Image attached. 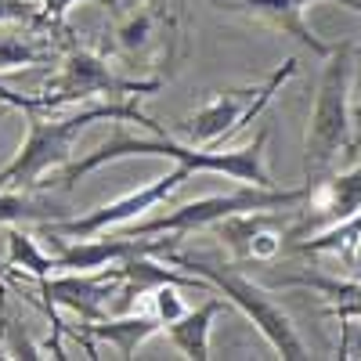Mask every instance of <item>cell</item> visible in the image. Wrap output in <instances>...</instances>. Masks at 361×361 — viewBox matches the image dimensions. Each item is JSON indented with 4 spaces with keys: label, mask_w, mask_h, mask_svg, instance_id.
I'll return each instance as SVG.
<instances>
[{
    "label": "cell",
    "mask_w": 361,
    "mask_h": 361,
    "mask_svg": "<svg viewBox=\"0 0 361 361\" xmlns=\"http://www.w3.org/2000/svg\"><path fill=\"white\" fill-rule=\"evenodd\" d=\"M69 4H76V0H44V8L51 11V18H62ZM94 4H105V8H112V0H94Z\"/></svg>",
    "instance_id": "obj_19"
},
{
    "label": "cell",
    "mask_w": 361,
    "mask_h": 361,
    "mask_svg": "<svg viewBox=\"0 0 361 361\" xmlns=\"http://www.w3.org/2000/svg\"><path fill=\"white\" fill-rule=\"evenodd\" d=\"M159 80H119L109 73V66L102 62L98 54L90 51H73L62 66V76L51 83V102L54 109L66 102H80V98H98V94H119V90H130V94H148L156 90Z\"/></svg>",
    "instance_id": "obj_8"
},
{
    "label": "cell",
    "mask_w": 361,
    "mask_h": 361,
    "mask_svg": "<svg viewBox=\"0 0 361 361\" xmlns=\"http://www.w3.org/2000/svg\"><path fill=\"white\" fill-rule=\"evenodd\" d=\"M173 289H180V286H163V289H156V311H159V318H163V325H170L173 318H180V314H185L188 307L185 304H180V296L173 293Z\"/></svg>",
    "instance_id": "obj_16"
},
{
    "label": "cell",
    "mask_w": 361,
    "mask_h": 361,
    "mask_svg": "<svg viewBox=\"0 0 361 361\" xmlns=\"http://www.w3.org/2000/svg\"><path fill=\"white\" fill-rule=\"evenodd\" d=\"M163 257H166V264L185 267V271H192V275L206 279L209 286H217V293L224 300H231V304L260 329V336L279 350V357H307V347H304V340H300V333L293 329L289 314L279 307V300L271 296L264 286L243 279L235 267L206 264V260H195V257H180L173 250H163Z\"/></svg>",
    "instance_id": "obj_4"
},
{
    "label": "cell",
    "mask_w": 361,
    "mask_h": 361,
    "mask_svg": "<svg viewBox=\"0 0 361 361\" xmlns=\"http://www.w3.org/2000/svg\"><path fill=\"white\" fill-rule=\"evenodd\" d=\"M311 206L318 209V221H347L361 209V166L350 170L347 177H336V180H318L311 185Z\"/></svg>",
    "instance_id": "obj_12"
},
{
    "label": "cell",
    "mask_w": 361,
    "mask_h": 361,
    "mask_svg": "<svg viewBox=\"0 0 361 361\" xmlns=\"http://www.w3.org/2000/svg\"><path fill=\"white\" fill-rule=\"evenodd\" d=\"M304 199H311V185L304 188H253L246 185L243 192H231V195H206L195 202L177 206L173 214L156 217V221H145V224H130L123 235L130 238H148V235H188V231H202V228H214L217 221L231 217V214H246V209H282V206H300Z\"/></svg>",
    "instance_id": "obj_5"
},
{
    "label": "cell",
    "mask_w": 361,
    "mask_h": 361,
    "mask_svg": "<svg viewBox=\"0 0 361 361\" xmlns=\"http://www.w3.org/2000/svg\"><path fill=\"white\" fill-rule=\"evenodd\" d=\"M8 250H11V264H22L25 271H33L37 279H51V275H54V257H47V253L37 246V238H29L25 231L11 228Z\"/></svg>",
    "instance_id": "obj_14"
},
{
    "label": "cell",
    "mask_w": 361,
    "mask_h": 361,
    "mask_svg": "<svg viewBox=\"0 0 361 361\" xmlns=\"http://www.w3.org/2000/svg\"><path fill=\"white\" fill-rule=\"evenodd\" d=\"M188 177H192V170H188L185 163H177L170 173L156 177L152 185H145V188H137V192H130V195H123V199L109 202V206L90 209L87 217H76V221H54V231H58V235H69V238H94V235L105 231V228L127 224V221L148 214V209H156L166 195H173L180 185H185Z\"/></svg>",
    "instance_id": "obj_7"
},
{
    "label": "cell",
    "mask_w": 361,
    "mask_h": 361,
    "mask_svg": "<svg viewBox=\"0 0 361 361\" xmlns=\"http://www.w3.org/2000/svg\"><path fill=\"white\" fill-rule=\"evenodd\" d=\"M350 80H354V47L350 44L333 47L322 66L311 127L304 141L307 185H318L333 170V163L350 148Z\"/></svg>",
    "instance_id": "obj_2"
},
{
    "label": "cell",
    "mask_w": 361,
    "mask_h": 361,
    "mask_svg": "<svg viewBox=\"0 0 361 361\" xmlns=\"http://www.w3.org/2000/svg\"><path fill=\"white\" fill-rule=\"evenodd\" d=\"M29 15V4L22 0H0V18H25Z\"/></svg>",
    "instance_id": "obj_18"
},
{
    "label": "cell",
    "mask_w": 361,
    "mask_h": 361,
    "mask_svg": "<svg viewBox=\"0 0 361 361\" xmlns=\"http://www.w3.org/2000/svg\"><path fill=\"white\" fill-rule=\"evenodd\" d=\"M22 62H37V51H29L25 44H15V40L0 44V69H11V66H22Z\"/></svg>",
    "instance_id": "obj_17"
},
{
    "label": "cell",
    "mask_w": 361,
    "mask_h": 361,
    "mask_svg": "<svg viewBox=\"0 0 361 361\" xmlns=\"http://www.w3.org/2000/svg\"><path fill=\"white\" fill-rule=\"evenodd\" d=\"M98 119H137L152 134H166L163 123H156L152 116L137 112V105H94L83 109L76 116H66L58 123H47V119H29V137L18 148V156L0 170V192L18 185V188H37L40 177L54 166H62L73 156V141L80 137V130H87Z\"/></svg>",
    "instance_id": "obj_3"
},
{
    "label": "cell",
    "mask_w": 361,
    "mask_h": 361,
    "mask_svg": "<svg viewBox=\"0 0 361 361\" xmlns=\"http://www.w3.org/2000/svg\"><path fill=\"white\" fill-rule=\"evenodd\" d=\"M296 73V58H286V66H279L260 87H243V90H224V94L209 98L185 127H180V137L188 145H202L214 148L217 141H231L243 127H250L253 119L271 105V98L279 94V87Z\"/></svg>",
    "instance_id": "obj_6"
},
{
    "label": "cell",
    "mask_w": 361,
    "mask_h": 361,
    "mask_svg": "<svg viewBox=\"0 0 361 361\" xmlns=\"http://www.w3.org/2000/svg\"><path fill=\"white\" fill-rule=\"evenodd\" d=\"M264 145H267V130H260L250 145L243 148H202V145H188V141H173L166 134H156V137H130V134H112L109 141H102L94 152H87L80 163H69L62 170V188L76 185L80 177H87L90 170H98L105 163H116V159H130V156H170L177 163H185L192 173L195 170H209V173H224L238 185H253V188H271L267 166H264Z\"/></svg>",
    "instance_id": "obj_1"
},
{
    "label": "cell",
    "mask_w": 361,
    "mask_h": 361,
    "mask_svg": "<svg viewBox=\"0 0 361 361\" xmlns=\"http://www.w3.org/2000/svg\"><path fill=\"white\" fill-rule=\"evenodd\" d=\"M214 4H217V8H228V11H250V15H257V18H267L275 29L296 37L300 44L311 47V51L322 54V58L333 51V47L322 44L311 29L304 25V11H307L311 4H343V8H350V11L361 15V0H214Z\"/></svg>",
    "instance_id": "obj_9"
},
{
    "label": "cell",
    "mask_w": 361,
    "mask_h": 361,
    "mask_svg": "<svg viewBox=\"0 0 361 361\" xmlns=\"http://www.w3.org/2000/svg\"><path fill=\"white\" fill-rule=\"evenodd\" d=\"M163 325L159 311H141V314H123V318H98V322H87V333L90 336H98V340H109L116 343L119 357H134L137 347L148 340V336H156Z\"/></svg>",
    "instance_id": "obj_11"
},
{
    "label": "cell",
    "mask_w": 361,
    "mask_h": 361,
    "mask_svg": "<svg viewBox=\"0 0 361 361\" xmlns=\"http://www.w3.org/2000/svg\"><path fill=\"white\" fill-rule=\"evenodd\" d=\"M54 221H66V209L58 202L47 199H33V195H8L0 192V224H54Z\"/></svg>",
    "instance_id": "obj_13"
},
{
    "label": "cell",
    "mask_w": 361,
    "mask_h": 361,
    "mask_svg": "<svg viewBox=\"0 0 361 361\" xmlns=\"http://www.w3.org/2000/svg\"><path fill=\"white\" fill-rule=\"evenodd\" d=\"M224 311V300L209 293V300L195 311H185L180 318H173L166 325V336L173 340V347L192 357V361H206L209 357V329H214V318Z\"/></svg>",
    "instance_id": "obj_10"
},
{
    "label": "cell",
    "mask_w": 361,
    "mask_h": 361,
    "mask_svg": "<svg viewBox=\"0 0 361 361\" xmlns=\"http://www.w3.org/2000/svg\"><path fill=\"white\" fill-rule=\"evenodd\" d=\"M148 33H152V15H148V11H134L123 25H119V47H123V51H141L148 40H152V37H148Z\"/></svg>",
    "instance_id": "obj_15"
}]
</instances>
